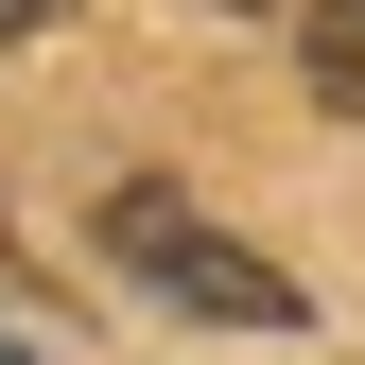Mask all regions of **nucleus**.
Wrapping results in <instances>:
<instances>
[{
  "mask_svg": "<svg viewBox=\"0 0 365 365\" xmlns=\"http://www.w3.org/2000/svg\"><path fill=\"white\" fill-rule=\"evenodd\" d=\"M105 244L140 261V279H157L174 313H226V331H296V313H313V296L279 279V261H261V244H226V226H209L192 192H157V174H140V192L105 209Z\"/></svg>",
  "mask_w": 365,
  "mask_h": 365,
  "instance_id": "nucleus-1",
  "label": "nucleus"
},
{
  "mask_svg": "<svg viewBox=\"0 0 365 365\" xmlns=\"http://www.w3.org/2000/svg\"><path fill=\"white\" fill-rule=\"evenodd\" d=\"M296 18V70H313V105L331 122H365V0H279Z\"/></svg>",
  "mask_w": 365,
  "mask_h": 365,
  "instance_id": "nucleus-2",
  "label": "nucleus"
},
{
  "mask_svg": "<svg viewBox=\"0 0 365 365\" xmlns=\"http://www.w3.org/2000/svg\"><path fill=\"white\" fill-rule=\"evenodd\" d=\"M0 35H53V0H0Z\"/></svg>",
  "mask_w": 365,
  "mask_h": 365,
  "instance_id": "nucleus-3",
  "label": "nucleus"
},
{
  "mask_svg": "<svg viewBox=\"0 0 365 365\" xmlns=\"http://www.w3.org/2000/svg\"><path fill=\"white\" fill-rule=\"evenodd\" d=\"M226 18H279V0H226Z\"/></svg>",
  "mask_w": 365,
  "mask_h": 365,
  "instance_id": "nucleus-4",
  "label": "nucleus"
}]
</instances>
